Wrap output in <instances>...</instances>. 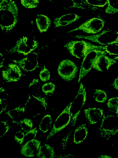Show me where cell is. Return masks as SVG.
Here are the masks:
<instances>
[{"label":"cell","mask_w":118,"mask_h":158,"mask_svg":"<svg viewBox=\"0 0 118 158\" xmlns=\"http://www.w3.org/2000/svg\"><path fill=\"white\" fill-rule=\"evenodd\" d=\"M0 14L2 31L6 33L10 32L18 21V8L15 1L13 0H1Z\"/></svg>","instance_id":"obj_1"},{"label":"cell","mask_w":118,"mask_h":158,"mask_svg":"<svg viewBox=\"0 0 118 158\" xmlns=\"http://www.w3.org/2000/svg\"><path fill=\"white\" fill-rule=\"evenodd\" d=\"M71 55L81 58L93 51H104L103 46H97L84 40L71 41L64 45Z\"/></svg>","instance_id":"obj_2"},{"label":"cell","mask_w":118,"mask_h":158,"mask_svg":"<svg viewBox=\"0 0 118 158\" xmlns=\"http://www.w3.org/2000/svg\"><path fill=\"white\" fill-rule=\"evenodd\" d=\"M99 130L100 136L107 140L118 132V115H103Z\"/></svg>","instance_id":"obj_3"},{"label":"cell","mask_w":118,"mask_h":158,"mask_svg":"<svg viewBox=\"0 0 118 158\" xmlns=\"http://www.w3.org/2000/svg\"><path fill=\"white\" fill-rule=\"evenodd\" d=\"M76 37L90 40L103 46L118 43V32L112 30L104 31L99 34L90 35H77Z\"/></svg>","instance_id":"obj_4"},{"label":"cell","mask_w":118,"mask_h":158,"mask_svg":"<svg viewBox=\"0 0 118 158\" xmlns=\"http://www.w3.org/2000/svg\"><path fill=\"white\" fill-rule=\"evenodd\" d=\"M86 99V92L83 84L81 83L77 93L72 102L70 108V113L72 118L71 126L76 123L79 115Z\"/></svg>","instance_id":"obj_5"},{"label":"cell","mask_w":118,"mask_h":158,"mask_svg":"<svg viewBox=\"0 0 118 158\" xmlns=\"http://www.w3.org/2000/svg\"><path fill=\"white\" fill-rule=\"evenodd\" d=\"M39 43L35 40L23 36L18 40L15 46L8 51L9 53L18 52L27 55L38 46Z\"/></svg>","instance_id":"obj_6"},{"label":"cell","mask_w":118,"mask_h":158,"mask_svg":"<svg viewBox=\"0 0 118 158\" xmlns=\"http://www.w3.org/2000/svg\"><path fill=\"white\" fill-rule=\"evenodd\" d=\"M71 104L72 102L67 106L56 118L51 131L46 138V142L69 124L71 118L70 110Z\"/></svg>","instance_id":"obj_7"},{"label":"cell","mask_w":118,"mask_h":158,"mask_svg":"<svg viewBox=\"0 0 118 158\" xmlns=\"http://www.w3.org/2000/svg\"><path fill=\"white\" fill-rule=\"evenodd\" d=\"M57 70L61 78L65 81H70L76 77L78 67L72 61L66 59L60 63Z\"/></svg>","instance_id":"obj_8"},{"label":"cell","mask_w":118,"mask_h":158,"mask_svg":"<svg viewBox=\"0 0 118 158\" xmlns=\"http://www.w3.org/2000/svg\"><path fill=\"white\" fill-rule=\"evenodd\" d=\"M105 52L103 51H93L84 57L80 68L78 83L91 70L97 57L100 55Z\"/></svg>","instance_id":"obj_9"},{"label":"cell","mask_w":118,"mask_h":158,"mask_svg":"<svg viewBox=\"0 0 118 158\" xmlns=\"http://www.w3.org/2000/svg\"><path fill=\"white\" fill-rule=\"evenodd\" d=\"M104 21L102 19L94 18L85 22L77 27L68 32L81 30L88 34H94L100 31L104 27Z\"/></svg>","instance_id":"obj_10"},{"label":"cell","mask_w":118,"mask_h":158,"mask_svg":"<svg viewBox=\"0 0 118 158\" xmlns=\"http://www.w3.org/2000/svg\"><path fill=\"white\" fill-rule=\"evenodd\" d=\"M38 57L37 53L34 52L22 59L12 61L24 71L30 72L34 70L38 67Z\"/></svg>","instance_id":"obj_11"},{"label":"cell","mask_w":118,"mask_h":158,"mask_svg":"<svg viewBox=\"0 0 118 158\" xmlns=\"http://www.w3.org/2000/svg\"><path fill=\"white\" fill-rule=\"evenodd\" d=\"M31 95L38 101L45 110L48 109L46 98L41 90V85L38 79H33L29 85Z\"/></svg>","instance_id":"obj_12"},{"label":"cell","mask_w":118,"mask_h":158,"mask_svg":"<svg viewBox=\"0 0 118 158\" xmlns=\"http://www.w3.org/2000/svg\"><path fill=\"white\" fill-rule=\"evenodd\" d=\"M3 78L8 82L16 81L19 80L22 73L19 67L17 64H10L7 68L2 71Z\"/></svg>","instance_id":"obj_13"},{"label":"cell","mask_w":118,"mask_h":158,"mask_svg":"<svg viewBox=\"0 0 118 158\" xmlns=\"http://www.w3.org/2000/svg\"><path fill=\"white\" fill-rule=\"evenodd\" d=\"M106 52L99 55L95 61L92 68L97 70L103 72L106 69H108L112 64L116 62L114 59L110 58L106 55Z\"/></svg>","instance_id":"obj_14"},{"label":"cell","mask_w":118,"mask_h":158,"mask_svg":"<svg viewBox=\"0 0 118 158\" xmlns=\"http://www.w3.org/2000/svg\"><path fill=\"white\" fill-rule=\"evenodd\" d=\"M41 142L36 139L30 141L22 147L21 154L26 157H32L37 156Z\"/></svg>","instance_id":"obj_15"},{"label":"cell","mask_w":118,"mask_h":158,"mask_svg":"<svg viewBox=\"0 0 118 158\" xmlns=\"http://www.w3.org/2000/svg\"><path fill=\"white\" fill-rule=\"evenodd\" d=\"M85 118L90 124L97 123L103 117L104 110L98 108H88L84 110Z\"/></svg>","instance_id":"obj_16"},{"label":"cell","mask_w":118,"mask_h":158,"mask_svg":"<svg viewBox=\"0 0 118 158\" xmlns=\"http://www.w3.org/2000/svg\"><path fill=\"white\" fill-rule=\"evenodd\" d=\"M81 18V16L74 13L68 14L56 18L53 23L55 27H63L79 20Z\"/></svg>","instance_id":"obj_17"},{"label":"cell","mask_w":118,"mask_h":158,"mask_svg":"<svg viewBox=\"0 0 118 158\" xmlns=\"http://www.w3.org/2000/svg\"><path fill=\"white\" fill-rule=\"evenodd\" d=\"M25 111V107L20 106L8 110L5 113L10 117L13 123L18 124L24 118Z\"/></svg>","instance_id":"obj_18"},{"label":"cell","mask_w":118,"mask_h":158,"mask_svg":"<svg viewBox=\"0 0 118 158\" xmlns=\"http://www.w3.org/2000/svg\"><path fill=\"white\" fill-rule=\"evenodd\" d=\"M53 4L62 7L65 9L74 8L80 9H86L81 4L76 2L75 0H49Z\"/></svg>","instance_id":"obj_19"},{"label":"cell","mask_w":118,"mask_h":158,"mask_svg":"<svg viewBox=\"0 0 118 158\" xmlns=\"http://www.w3.org/2000/svg\"><path fill=\"white\" fill-rule=\"evenodd\" d=\"M88 133L87 127L85 123L79 126L74 132V143L76 144H78L82 142L86 138Z\"/></svg>","instance_id":"obj_20"},{"label":"cell","mask_w":118,"mask_h":158,"mask_svg":"<svg viewBox=\"0 0 118 158\" xmlns=\"http://www.w3.org/2000/svg\"><path fill=\"white\" fill-rule=\"evenodd\" d=\"M36 21L37 28L41 32L46 31L51 24L50 19L46 16L42 14L37 15Z\"/></svg>","instance_id":"obj_21"},{"label":"cell","mask_w":118,"mask_h":158,"mask_svg":"<svg viewBox=\"0 0 118 158\" xmlns=\"http://www.w3.org/2000/svg\"><path fill=\"white\" fill-rule=\"evenodd\" d=\"M37 157L40 158H52L54 157V150L52 146L44 144L40 147Z\"/></svg>","instance_id":"obj_22"},{"label":"cell","mask_w":118,"mask_h":158,"mask_svg":"<svg viewBox=\"0 0 118 158\" xmlns=\"http://www.w3.org/2000/svg\"><path fill=\"white\" fill-rule=\"evenodd\" d=\"M52 121L50 115L48 114L45 115L42 119L39 125V129L43 133L46 132L50 128Z\"/></svg>","instance_id":"obj_23"},{"label":"cell","mask_w":118,"mask_h":158,"mask_svg":"<svg viewBox=\"0 0 118 158\" xmlns=\"http://www.w3.org/2000/svg\"><path fill=\"white\" fill-rule=\"evenodd\" d=\"M106 13L114 14L118 13V0H108Z\"/></svg>","instance_id":"obj_24"},{"label":"cell","mask_w":118,"mask_h":158,"mask_svg":"<svg viewBox=\"0 0 118 158\" xmlns=\"http://www.w3.org/2000/svg\"><path fill=\"white\" fill-rule=\"evenodd\" d=\"M103 46L104 51L110 55L117 56L114 59H118V44H115Z\"/></svg>","instance_id":"obj_25"},{"label":"cell","mask_w":118,"mask_h":158,"mask_svg":"<svg viewBox=\"0 0 118 158\" xmlns=\"http://www.w3.org/2000/svg\"><path fill=\"white\" fill-rule=\"evenodd\" d=\"M110 111L118 114V98L115 97L109 99L107 103Z\"/></svg>","instance_id":"obj_26"},{"label":"cell","mask_w":118,"mask_h":158,"mask_svg":"<svg viewBox=\"0 0 118 158\" xmlns=\"http://www.w3.org/2000/svg\"><path fill=\"white\" fill-rule=\"evenodd\" d=\"M94 99L100 102H105L107 99V95L104 91L100 89H95L93 96Z\"/></svg>","instance_id":"obj_27"},{"label":"cell","mask_w":118,"mask_h":158,"mask_svg":"<svg viewBox=\"0 0 118 158\" xmlns=\"http://www.w3.org/2000/svg\"><path fill=\"white\" fill-rule=\"evenodd\" d=\"M20 124L22 130L25 132H27L30 131L33 127V123L31 120L26 118L23 119Z\"/></svg>","instance_id":"obj_28"},{"label":"cell","mask_w":118,"mask_h":158,"mask_svg":"<svg viewBox=\"0 0 118 158\" xmlns=\"http://www.w3.org/2000/svg\"><path fill=\"white\" fill-rule=\"evenodd\" d=\"M55 85L52 82H48L43 85L42 89L43 93L46 95H52L55 89Z\"/></svg>","instance_id":"obj_29"},{"label":"cell","mask_w":118,"mask_h":158,"mask_svg":"<svg viewBox=\"0 0 118 158\" xmlns=\"http://www.w3.org/2000/svg\"><path fill=\"white\" fill-rule=\"evenodd\" d=\"M39 0H21L22 4L27 8H33L38 6Z\"/></svg>","instance_id":"obj_30"},{"label":"cell","mask_w":118,"mask_h":158,"mask_svg":"<svg viewBox=\"0 0 118 158\" xmlns=\"http://www.w3.org/2000/svg\"><path fill=\"white\" fill-rule=\"evenodd\" d=\"M87 4L99 7H103L107 4L108 0H83Z\"/></svg>","instance_id":"obj_31"},{"label":"cell","mask_w":118,"mask_h":158,"mask_svg":"<svg viewBox=\"0 0 118 158\" xmlns=\"http://www.w3.org/2000/svg\"><path fill=\"white\" fill-rule=\"evenodd\" d=\"M37 127L31 130L25 135L23 143L24 144L27 142L34 139L37 133Z\"/></svg>","instance_id":"obj_32"},{"label":"cell","mask_w":118,"mask_h":158,"mask_svg":"<svg viewBox=\"0 0 118 158\" xmlns=\"http://www.w3.org/2000/svg\"><path fill=\"white\" fill-rule=\"evenodd\" d=\"M10 126L8 121H0V137L3 136L8 132Z\"/></svg>","instance_id":"obj_33"},{"label":"cell","mask_w":118,"mask_h":158,"mask_svg":"<svg viewBox=\"0 0 118 158\" xmlns=\"http://www.w3.org/2000/svg\"><path fill=\"white\" fill-rule=\"evenodd\" d=\"M39 77L41 80L43 81H48L50 77V74L49 71L45 66L41 71Z\"/></svg>","instance_id":"obj_34"},{"label":"cell","mask_w":118,"mask_h":158,"mask_svg":"<svg viewBox=\"0 0 118 158\" xmlns=\"http://www.w3.org/2000/svg\"><path fill=\"white\" fill-rule=\"evenodd\" d=\"M25 135L24 132L22 131H17L14 134V139L17 143L22 145L24 141Z\"/></svg>","instance_id":"obj_35"},{"label":"cell","mask_w":118,"mask_h":158,"mask_svg":"<svg viewBox=\"0 0 118 158\" xmlns=\"http://www.w3.org/2000/svg\"><path fill=\"white\" fill-rule=\"evenodd\" d=\"M0 114L3 112L6 111L8 105V102L6 99L0 98Z\"/></svg>","instance_id":"obj_36"},{"label":"cell","mask_w":118,"mask_h":158,"mask_svg":"<svg viewBox=\"0 0 118 158\" xmlns=\"http://www.w3.org/2000/svg\"><path fill=\"white\" fill-rule=\"evenodd\" d=\"M8 97V94L2 87L0 88V98L6 99Z\"/></svg>","instance_id":"obj_37"},{"label":"cell","mask_w":118,"mask_h":158,"mask_svg":"<svg viewBox=\"0 0 118 158\" xmlns=\"http://www.w3.org/2000/svg\"><path fill=\"white\" fill-rule=\"evenodd\" d=\"M112 85L118 91V77L115 79L112 84Z\"/></svg>","instance_id":"obj_38"},{"label":"cell","mask_w":118,"mask_h":158,"mask_svg":"<svg viewBox=\"0 0 118 158\" xmlns=\"http://www.w3.org/2000/svg\"><path fill=\"white\" fill-rule=\"evenodd\" d=\"M0 68H1L3 66V64L4 61V59L3 56V55L1 54L0 53Z\"/></svg>","instance_id":"obj_39"},{"label":"cell","mask_w":118,"mask_h":158,"mask_svg":"<svg viewBox=\"0 0 118 158\" xmlns=\"http://www.w3.org/2000/svg\"><path fill=\"white\" fill-rule=\"evenodd\" d=\"M118 144V141H115L114 143L113 144V146L114 147H115ZM118 146V145H117ZM117 146H116L115 148H116ZM118 148V147H117Z\"/></svg>","instance_id":"obj_40"},{"label":"cell","mask_w":118,"mask_h":158,"mask_svg":"<svg viewBox=\"0 0 118 158\" xmlns=\"http://www.w3.org/2000/svg\"><path fill=\"white\" fill-rule=\"evenodd\" d=\"M81 1L83 2L84 3H85V4H87V3H86L84 1H83V0H80ZM88 5V4H87Z\"/></svg>","instance_id":"obj_41"}]
</instances>
